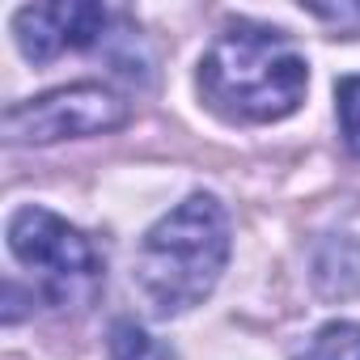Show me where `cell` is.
<instances>
[{
    "mask_svg": "<svg viewBox=\"0 0 360 360\" xmlns=\"http://www.w3.org/2000/svg\"><path fill=\"white\" fill-rule=\"evenodd\" d=\"M131 119V106L123 94L98 81H77L47 89L39 98L13 102L0 119L9 144H60V140H85L119 131Z\"/></svg>",
    "mask_w": 360,
    "mask_h": 360,
    "instance_id": "277c9868",
    "label": "cell"
},
{
    "mask_svg": "<svg viewBox=\"0 0 360 360\" xmlns=\"http://www.w3.org/2000/svg\"><path fill=\"white\" fill-rule=\"evenodd\" d=\"M233 255L229 212L217 195H187L144 238L131 263V288L153 318H178L212 297Z\"/></svg>",
    "mask_w": 360,
    "mask_h": 360,
    "instance_id": "6da1fadb",
    "label": "cell"
},
{
    "mask_svg": "<svg viewBox=\"0 0 360 360\" xmlns=\"http://www.w3.org/2000/svg\"><path fill=\"white\" fill-rule=\"evenodd\" d=\"M305 13L335 26L339 34H360V5H352V0H339V5H305Z\"/></svg>",
    "mask_w": 360,
    "mask_h": 360,
    "instance_id": "30bf717a",
    "label": "cell"
},
{
    "mask_svg": "<svg viewBox=\"0 0 360 360\" xmlns=\"http://www.w3.org/2000/svg\"><path fill=\"white\" fill-rule=\"evenodd\" d=\"M119 13L85 0H56V5H22L13 13L18 51L30 64H51L68 51H94L110 39Z\"/></svg>",
    "mask_w": 360,
    "mask_h": 360,
    "instance_id": "5b68a950",
    "label": "cell"
},
{
    "mask_svg": "<svg viewBox=\"0 0 360 360\" xmlns=\"http://www.w3.org/2000/svg\"><path fill=\"white\" fill-rule=\"evenodd\" d=\"M292 360H360V322H326Z\"/></svg>",
    "mask_w": 360,
    "mask_h": 360,
    "instance_id": "ba28073f",
    "label": "cell"
},
{
    "mask_svg": "<svg viewBox=\"0 0 360 360\" xmlns=\"http://www.w3.org/2000/svg\"><path fill=\"white\" fill-rule=\"evenodd\" d=\"M106 356L110 360H178L157 335H148L136 318H115L106 335Z\"/></svg>",
    "mask_w": 360,
    "mask_h": 360,
    "instance_id": "52a82bcc",
    "label": "cell"
},
{
    "mask_svg": "<svg viewBox=\"0 0 360 360\" xmlns=\"http://www.w3.org/2000/svg\"><path fill=\"white\" fill-rule=\"evenodd\" d=\"M309 89V64L284 30L238 22L200 60V98L225 123H280Z\"/></svg>",
    "mask_w": 360,
    "mask_h": 360,
    "instance_id": "7a4b0ae2",
    "label": "cell"
},
{
    "mask_svg": "<svg viewBox=\"0 0 360 360\" xmlns=\"http://www.w3.org/2000/svg\"><path fill=\"white\" fill-rule=\"evenodd\" d=\"M335 115H339V136L352 157H360V72L343 77L335 85Z\"/></svg>",
    "mask_w": 360,
    "mask_h": 360,
    "instance_id": "9c48e42d",
    "label": "cell"
},
{
    "mask_svg": "<svg viewBox=\"0 0 360 360\" xmlns=\"http://www.w3.org/2000/svg\"><path fill=\"white\" fill-rule=\"evenodd\" d=\"M9 250L26 271H34V297L51 309H89L106 284L98 246L51 208H18L9 217Z\"/></svg>",
    "mask_w": 360,
    "mask_h": 360,
    "instance_id": "3957f363",
    "label": "cell"
},
{
    "mask_svg": "<svg viewBox=\"0 0 360 360\" xmlns=\"http://www.w3.org/2000/svg\"><path fill=\"white\" fill-rule=\"evenodd\" d=\"M314 288L326 301H347L360 292V242L339 233L314 250Z\"/></svg>",
    "mask_w": 360,
    "mask_h": 360,
    "instance_id": "8992f818",
    "label": "cell"
}]
</instances>
